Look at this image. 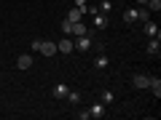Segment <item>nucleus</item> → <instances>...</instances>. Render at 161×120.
I'll return each instance as SVG.
<instances>
[{
    "label": "nucleus",
    "mask_w": 161,
    "mask_h": 120,
    "mask_svg": "<svg viewBox=\"0 0 161 120\" xmlns=\"http://www.w3.org/2000/svg\"><path fill=\"white\" fill-rule=\"evenodd\" d=\"M40 53H46V56H54L57 53V46H54L51 40H40V48H38Z\"/></svg>",
    "instance_id": "f257e3e1"
},
{
    "label": "nucleus",
    "mask_w": 161,
    "mask_h": 120,
    "mask_svg": "<svg viewBox=\"0 0 161 120\" xmlns=\"http://www.w3.org/2000/svg\"><path fill=\"white\" fill-rule=\"evenodd\" d=\"M16 67H19V69H30V67H32V56H30V53L19 56V59H16Z\"/></svg>",
    "instance_id": "f03ea898"
},
{
    "label": "nucleus",
    "mask_w": 161,
    "mask_h": 120,
    "mask_svg": "<svg viewBox=\"0 0 161 120\" xmlns=\"http://www.w3.org/2000/svg\"><path fill=\"white\" fill-rule=\"evenodd\" d=\"M73 48H75V43H73V40H70V38H64L62 43H59V46H57V51H62V53H70V51H73Z\"/></svg>",
    "instance_id": "7ed1b4c3"
},
{
    "label": "nucleus",
    "mask_w": 161,
    "mask_h": 120,
    "mask_svg": "<svg viewBox=\"0 0 161 120\" xmlns=\"http://www.w3.org/2000/svg\"><path fill=\"white\" fill-rule=\"evenodd\" d=\"M132 83H134V88H148V83H150V78H148V75H137V78H134Z\"/></svg>",
    "instance_id": "20e7f679"
},
{
    "label": "nucleus",
    "mask_w": 161,
    "mask_h": 120,
    "mask_svg": "<svg viewBox=\"0 0 161 120\" xmlns=\"http://www.w3.org/2000/svg\"><path fill=\"white\" fill-rule=\"evenodd\" d=\"M70 32H73V35H78V38H80V35H86V27H83L80 22H73V24H70Z\"/></svg>",
    "instance_id": "39448f33"
},
{
    "label": "nucleus",
    "mask_w": 161,
    "mask_h": 120,
    "mask_svg": "<svg viewBox=\"0 0 161 120\" xmlns=\"http://www.w3.org/2000/svg\"><path fill=\"white\" fill-rule=\"evenodd\" d=\"M80 13H83L80 8H73V11L67 13V22H70V24H73V22H80Z\"/></svg>",
    "instance_id": "423d86ee"
},
{
    "label": "nucleus",
    "mask_w": 161,
    "mask_h": 120,
    "mask_svg": "<svg viewBox=\"0 0 161 120\" xmlns=\"http://www.w3.org/2000/svg\"><path fill=\"white\" fill-rule=\"evenodd\" d=\"M148 86L153 88V93H156V96H161V80H158V78H153V80L148 83Z\"/></svg>",
    "instance_id": "0eeeda50"
},
{
    "label": "nucleus",
    "mask_w": 161,
    "mask_h": 120,
    "mask_svg": "<svg viewBox=\"0 0 161 120\" xmlns=\"http://www.w3.org/2000/svg\"><path fill=\"white\" fill-rule=\"evenodd\" d=\"M145 32H148L150 38H158V27H156V24H150V22L145 24Z\"/></svg>",
    "instance_id": "6e6552de"
},
{
    "label": "nucleus",
    "mask_w": 161,
    "mask_h": 120,
    "mask_svg": "<svg viewBox=\"0 0 161 120\" xmlns=\"http://www.w3.org/2000/svg\"><path fill=\"white\" fill-rule=\"evenodd\" d=\"M145 6H148V11H161V0H148Z\"/></svg>",
    "instance_id": "1a4fd4ad"
},
{
    "label": "nucleus",
    "mask_w": 161,
    "mask_h": 120,
    "mask_svg": "<svg viewBox=\"0 0 161 120\" xmlns=\"http://www.w3.org/2000/svg\"><path fill=\"white\" fill-rule=\"evenodd\" d=\"M134 19H137V11H126V13H124V22H126V24H132Z\"/></svg>",
    "instance_id": "9d476101"
},
{
    "label": "nucleus",
    "mask_w": 161,
    "mask_h": 120,
    "mask_svg": "<svg viewBox=\"0 0 161 120\" xmlns=\"http://www.w3.org/2000/svg\"><path fill=\"white\" fill-rule=\"evenodd\" d=\"M54 93H57V96H67V86H57V88H54Z\"/></svg>",
    "instance_id": "9b49d317"
},
{
    "label": "nucleus",
    "mask_w": 161,
    "mask_h": 120,
    "mask_svg": "<svg viewBox=\"0 0 161 120\" xmlns=\"http://www.w3.org/2000/svg\"><path fill=\"white\" fill-rule=\"evenodd\" d=\"M78 48H89V38H86V35H80V40H78Z\"/></svg>",
    "instance_id": "f8f14e48"
},
{
    "label": "nucleus",
    "mask_w": 161,
    "mask_h": 120,
    "mask_svg": "<svg viewBox=\"0 0 161 120\" xmlns=\"http://www.w3.org/2000/svg\"><path fill=\"white\" fill-rule=\"evenodd\" d=\"M148 51H150V53H158V38H156L153 43H150V46H148Z\"/></svg>",
    "instance_id": "ddd939ff"
},
{
    "label": "nucleus",
    "mask_w": 161,
    "mask_h": 120,
    "mask_svg": "<svg viewBox=\"0 0 161 120\" xmlns=\"http://www.w3.org/2000/svg\"><path fill=\"white\" fill-rule=\"evenodd\" d=\"M75 6H78L80 11H86V0H75Z\"/></svg>",
    "instance_id": "4468645a"
},
{
    "label": "nucleus",
    "mask_w": 161,
    "mask_h": 120,
    "mask_svg": "<svg viewBox=\"0 0 161 120\" xmlns=\"http://www.w3.org/2000/svg\"><path fill=\"white\" fill-rule=\"evenodd\" d=\"M137 3H140V6H145V3H148V0H137Z\"/></svg>",
    "instance_id": "2eb2a0df"
}]
</instances>
